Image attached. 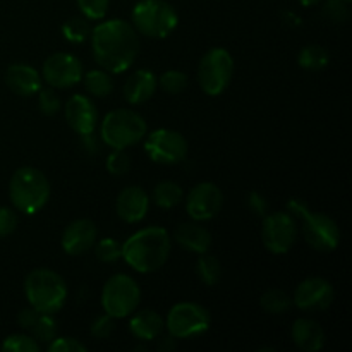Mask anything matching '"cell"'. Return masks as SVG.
Masks as SVG:
<instances>
[{"label":"cell","mask_w":352,"mask_h":352,"mask_svg":"<svg viewBox=\"0 0 352 352\" xmlns=\"http://www.w3.org/2000/svg\"><path fill=\"white\" fill-rule=\"evenodd\" d=\"M212 316L198 302H179L168 311L165 327L175 339H195L210 329Z\"/></svg>","instance_id":"30bf717a"},{"label":"cell","mask_w":352,"mask_h":352,"mask_svg":"<svg viewBox=\"0 0 352 352\" xmlns=\"http://www.w3.org/2000/svg\"><path fill=\"white\" fill-rule=\"evenodd\" d=\"M2 351L6 352H38L40 351V344L36 339L26 333H12V336L6 337L2 342Z\"/></svg>","instance_id":"4dcf8cb0"},{"label":"cell","mask_w":352,"mask_h":352,"mask_svg":"<svg viewBox=\"0 0 352 352\" xmlns=\"http://www.w3.org/2000/svg\"><path fill=\"white\" fill-rule=\"evenodd\" d=\"M38 313H40V311H36L34 308L23 309V311H19V315H17V325H19L21 329L26 330V332H28V330H30V327L33 325L34 320H36Z\"/></svg>","instance_id":"60d3db41"},{"label":"cell","mask_w":352,"mask_h":352,"mask_svg":"<svg viewBox=\"0 0 352 352\" xmlns=\"http://www.w3.org/2000/svg\"><path fill=\"white\" fill-rule=\"evenodd\" d=\"M196 274L201 278L203 284L206 285H217L220 277H222V267L220 261L215 256L208 253L199 254L198 261H196Z\"/></svg>","instance_id":"4316f807"},{"label":"cell","mask_w":352,"mask_h":352,"mask_svg":"<svg viewBox=\"0 0 352 352\" xmlns=\"http://www.w3.org/2000/svg\"><path fill=\"white\" fill-rule=\"evenodd\" d=\"M96 243V226L88 219H79L69 223L62 234V250L69 256H81L88 253Z\"/></svg>","instance_id":"e0dca14e"},{"label":"cell","mask_w":352,"mask_h":352,"mask_svg":"<svg viewBox=\"0 0 352 352\" xmlns=\"http://www.w3.org/2000/svg\"><path fill=\"white\" fill-rule=\"evenodd\" d=\"M346 3L347 2H344V0H327V6L323 9V12L333 23H344L347 19V16H349Z\"/></svg>","instance_id":"f35d334b"},{"label":"cell","mask_w":352,"mask_h":352,"mask_svg":"<svg viewBox=\"0 0 352 352\" xmlns=\"http://www.w3.org/2000/svg\"><path fill=\"white\" fill-rule=\"evenodd\" d=\"M160 86L168 95H179L188 86V76L182 71H167L160 76Z\"/></svg>","instance_id":"d6a6232c"},{"label":"cell","mask_w":352,"mask_h":352,"mask_svg":"<svg viewBox=\"0 0 352 352\" xmlns=\"http://www.w3.org/2000/svg\"><path fill=\"white\" fill-rule=\"evenodd\" d=\"M113 320L116 318H112V316L107 315V313L103 316H98V318L91 323V327H89L91 336L96 337V339H109L113 333V330H116V322H113Z\"/></svg>","instance_id":"8d00e7d4"},{"label":"cell","mask_w":352,"mask_h":352,"mask_svg":"<svg viewBox=\"0 0 352 352\" xmlns=\"http://www.w3.org/2000/svg\"><path fill=\"white\" fill-rule=\"evenodd\" d=\"M148 208H150V198L140 186H127L117 196V215L126 223L141 222L146 217Z\"/></svg>","instance_id":"ac0fdd59"},{"label":"cell","mask_w":352,"mask_h":352,"mask_svg":"<svg viewBox=\"0 0 352 352\" xmlns=\"http://www.w3.org/2000/svg\"><path fill=\"white\" fill-rule=\"evenodd\" d=\"M146 120L131 109H117L102 122V141L112 150H126L146 136Z\"/></svg>","instance_id":"8992f818"},{"label":"cell","mask_w":352,"mask_h":352,"mask_svg":"<svg viewBox=\"0 0 352 352\" xmlns=\"http://www.w3.org/2000/svg\"><path fill=\"white\" fill-rule=\"evenodd\" d=\"M260 305L268 315H284L292 308V298L282 289H270L260 299Z\"/></svg>","instance_id":"d4e9b609"},{"label":"cell","mask_w":352,"mask_h":352,"mask_svg":"<svg viewBox=\"0 0 352 352\" xmlns=\"http://www.w3.org/2000/svg\"><path fill=\"white\" fill-rule=\"evenodd\" d=\"M322 0H301V3L305 7H309V6H316V3H320Z\"/></svg>","instance_id":"ee69618b"},{"label":"cell","mask_w":352,"mask_h":352,"mask_svg":"<svg viewBox=\"0 0 352 352\" xmlns=\"http://www.w3.org/2000/svg\"><path fill=\"white\" fill-rule=\"evenodd\" d=\"M344 2H351V0H344Z\"/></svg>","instance_id":"f6af8a7d"},{"label":"cell","mask_w":352,"mask_h":352,"mask_svg":"<svg viewBox=\"0 0 352 352\" xmlns=\"http://www.w3.org/2000/svg\"><path fill=\"white\" fill-rule=\"evenodd\" d=\"M182 198H184V192H182V188L177 182L162 181L153 189V201L160 208H174L182 201Z\"/></svg>","instance_id":"cb8c5ba5"},{"label":"cell","mask_w":352,"mask_h":352,"mask_svg":"<svg viewBox=\"0 0 352 352\" xmlns=\"http://www.w3.org/2000/svg\"><path fill=\"white\" fill-rule=\"evenodd\" d=\"M175 243L184 250L192 251V253H208L212 248V234L199 226L198 222H186L175 229L174 234Z\"/></svg>","instance_id":"7402d4cb"},{"label":"cell","mask_w":352,"mask_h":352,"mask_svg":"<svg viewBox=\"0 0 352 352\" xmlns=\"http://www.w3.org/2000/svg\"><path fill=\"white\" fill-rule=\"evenodd\" d=\"M234 74V58L226 48H212L199 60L198 81L203 91L219 96L230 85Z\"/></svg>","instance_id":"9c48e42d"},{"label":"cell","mask_w":352,"mask_h":352,"mask_svg":"<svg viewBox=\"0 0 352 352\" xmlns=\"http://www.w3.org/2000/svg\"><path fill=\"white\" fill-rule=\"evenodd\" d=\"M141 301V289L133 277L117 274L105 282L102 291V306L112 318L133 315Z\"/></svg>","instance_id":"ba28073f"},{"label":"cell","mask_w":352,"mask_h":352,"mask_svg":"<svg viewBox=\"0 0 352 352\" xmlns=\"http://www.w3.org/2000/svg\"><path fill=\"white\" fill-rule=\"evenodd\" d=\"M38 102H40V110L41 113L45 116L52 117L62 109V102L60 96L57 95L55 88H47V89H40V96H38Z\"/></svg>","instance_id":"836d02e7"},{"label":"cell","mask_w":352,"mask_h":352,"mask_svg":"<svg viewBox=\"0 0 352 352\" xmlns=\"http://www.w3.org/2000/svg\"><path fill=\"white\" fill-rule=\"evenodd\" d=\"M110 0H78V7L81 9L86 19H102L109 10Z\"/></svg>","instance_id":"e575fe53"},{"label":"cell","mask_w":352,"mask_h":352,"mask_svg":"<svg viewBox=\"0 0 352 352\" xmlns=\"http://www.w3.org/2000/svg\"><path fill=\"white\" fill-rule=\"evenodd\" d=\"M131 168V158L124 150H113L107 160V170L112 175H124Z\"/></svg>","instance_id":"d590c367"},{"label":"cell","mask_w":352,"mask_h":352,"mask_svg":"<svg viewBox=\"0 0 352 352\" xmlns=\"http://www.w3.org/2000/svg\"><path fill=\"white\" fill-rule=\"evenodd\" d=\"M157 76L146 69H138L124 82V98L131 105H140L150 100L157 91Z\"/></svg>","instance_id":"ffe728a7"},{"label":"cell","mask_w":352,"mask_h":352,"mask_svg":"<svg viewBox=\"0 0 352 352\" xmlns=\"http://www.w3.org/2000/svg\"><path fill=\"white\" fill-rule=\"evenodd\" d=\"M332 284L322 277H309L302 280L292 296V302L302 311H323L333 301Z\"/></svg>","instance_id":"9a60e30c"},{"label":"cell","mask_w":352,"mask_h":352,"mask_svg":"<svg viewBox=\"0 0 352 352\" xmlns=\"http://www.w3.org/2000/svg\"><path fill=\"white\" fill-rule=\"evenodd\" d=\"M85 86L93 96H109L113 91V79L109 71L105 69H93V71L86 72L85 76Z\"/></svg>","instance_id":"484cf974"},{"label":"cell","mask_w":352,"mask_h":352,"mask_svg":"<svg viewBox=\"0 0 352 352\" xmlns=\"http://www.w3.org/2000/svg\"><path fill=\"white\" fill-rule=\"evenodd\" d=\"M24 294L31 308L47 315H55L67 299V285L57 272L38 268L30 272L24 280Z\"/></svg>","instance_id":"277c9868"},{"label":"cell","mask_w":352,"mask_h":352,"mask_svg":"<svg viewBox=\"0 0 352 352\" xmlns=\"http://www.w3.org/2000/svg\"><path fill=\"white\" fill-rule=\"evenodd\" d=\"M263 244L270 253L284 254L294 246L298 237V220L285 212H275L265 217L261 229Z\"/></svg>","instance_id":"7c38bea8"},{"label":"cell","mask_w":352,"mask_h":352,"mask_svg":"<svg viewBox=\"0 0 352 352\" xmlns=\"http://www.w3.org/2000/svg\"><path fill=\"white\" fill-rule=\"evenodd\" d=\"M250 206L253 208L254 213H258V215H265V212H267V201H265L263 196L258 195V192H251L250 195Z\"/></svg>","instance_id":"b9f144b4"},{"label":"cell","mask_w":352,"mask_h":352,"mask_svg":"<svg viewBox=\"0 0 352 352\" xmlns=\"http://www.w3.org/2000/svg\"><path fill=\"white\" fill-rule=\"evenodd\" d=\"M292 342L301 351L316 352L325 346V330L318 322L309 318L296 320L292 325Z\"/></svg>","instance_id":"44dd1931"},{"label":"cell","mask_w":352,"mask_h":352,"mask_svg":"<svg viewBox=\"0 0 352 352\" xmlns=\"http://www.w3.org/2000/svg\"><path fill=\"white\" fill-rule=\"evenodd\" d=\"M93 57L112 74L127 71L140 52L138 31L124 19H110L91 30Z\"/></svg>","instance_id":"6da1fadb"},{"label":"cell","mask_w":352,"mask_h":352,"mask_svg":"<svg viewBox=\"0 0 352 352\" xmlns=\"http://www.w3.org/2000/svg\"><path fill=\"white\" fill-rule=\"evenodd\" d=\"M41 76L52 88H72L82 79V64L74 55L57 52L45 60Z\"/></svg>","instance_id":"4fadbf2b"},{"label":"cell","mask_w":352,"mask_h":352,"mask_svg":"<svg viewBox=\"0 0 352 352\" xmlns=\"http://www.w3.org/2000/svg\"><path fill=\"white\" fill-rule=\"evenodd\" d=\"M6 82L10 91L19 96L36 95L41 89V76L28 64H12L6 71Z\"/></svg>","instance_id":"d6986e66"},{"label":"cell","mask_w":352,"mask_h":352,"mask_svg":"<svg viewBox=\"0 0 352 352\" xmlns=\"http://www.w3.org/2000/svg\"><path fill=\"white\" fill-rule=\"evenodd\" d=\"M62 34L71 43H82L91 36V26L85 17H71L62 26Z\"/></svg>","instance_id":"f546056e"},{"label":"cell","mask_w":352,"mask_h":352,"mask_svg":"<svg viewBox=\"0 0 352 352\" xmlns=\"http://www.w3.org/2000/svg\"><path fill=\"white\" fill-rule=\"evenodd\" d=\"M50 181L34 167H21L9 181V198L16 210L24 215H34L50 198Z\"/></svg>","instance_id":"3957f363"},{"label":"cell","mask_w":352,"mask_h":352,"mask_svg":"<svg viewBox=\"0 0 352 352\" xmlns=\"http://www.w3.org/2000/svg\"><path fill=\"white\" fill-rule=\"evenodd\" d=\"M289 213L302 222V234L309 246L320 253H330L340 243V229L336 220L325 213L311 212L301 199H291Z\"/></svg>","instance_id":"5b68a950"},{"label":"cell","mask_w":352,"mask_h":352,"mask_svg":"<svg viewBox=\"0 0 352 352\" xmlns=\"http://www.w3.org/2000/svg\"><path fill=\"white\" fill-rule=\"evenodd\" d=\"M299 64L308 71H320L329 64V52L320 45H308L299 54Z\"/></svg>","instance_id":"83f0119b"},{"label":"cell","mask_w":352,"mask_h":352,"mask_svg":"<svg viewBox=\"0 0 352 352\" xmlns=\"http://www.w3.org/2000/svg\"><path fill=\"white\" fill-rule=\"evenodd\" d=\"M48 352H86V346L72 337H55L48 342Z\"/></svg>","instance_id":"74e56055"},{"label":"cell","mask_w":352,"mask_h":352,"mask_svg":"<svg viewBox=\"0 0 352 352\" xmlns=\"http://www.w3.org/2000/svg\"><path fill=\"white\" fill-rule=\"evenodd\" d=\"M223 205V195L213 182H199L189 191L186 210L196 222H205L219 215Z\"/></svg>","instance_id":"5bb4252c"},{"label":"cell","mask_w":352,"mask_h":352,"mask_svg":"<svg viewBox=\"0 0 352 352\" xmlns=\"http://www.w3.org/2000/svg\"><path fill=\"white\" fill-rule=\"evenodd\" d=\"M170 250V234L164 227H146L122 244V258L140 274H153L164 267Z\"/></svg>","instance_id":"7a4b0ae2"},{"label":"cell","mask_w":352,"mask_h":352,"mask_svg":"<svg viewBox=\"0 0 352 352\" xmlns=\"http://www.w3.org/2000/svg\"><path fill=\"white\" fill-rule=\"evenodd\" d=\"M177 23V12L165 0H141L133 9L134 30L148 38H167Z\"/></svg>","instance_id":"52a82bcc"},{"label":"cell","mask_w":352,"mask_h":352,"mask_svg":"<svg viewBox=\"0 0 352 352\" xmlns=\"http://www.w3.org/2000/svg\"><path fill=\"white\" fill-rule=\"evenodd\" d=\"M30 336L33 339H38L40 342H52L57 337V322L52 318V315L47 313H38L36 320L30 327Z\"/></svg>","instance_id":"f1b7e54d"},{"label":"cell","mask_w":352,"mask_h":352,"mask_svg":"<svg viewBox=\"0 0 352 352\" xmlns=\"http://www.w3.org/2000/svg\"><path fill=\"white\" fill-rule=\"evenodd\" d=\"M64 116L67 124L74 133L85 134L95 133L96 120H98V112L96 107L88 96L85 95H74L67 100L64 109Z\"/></svg>","instance_id":"2e32d148"},{"label":"cell","mask_w":352,"mask_h":352,"mask_svg":"<svg viewBox=\"0 0 352 352\" xmlns=\"http://www.w3.org/2000/svg\"><path fill=\"white\" fill-rule=\"evenodd\" d=\"M144 151L155 164L174 165L188 155V140L177 131L157 129L148 134Z\"/></svg>","instance_id":"8fae6325"},{"label":"cell","mask_w":352,"mask_h":352,"mask_svg":"<svg viewBox=\"0 0 352 352\" xmlns=\"http://www.w3.org/2000/svg\"><path fill=\"white\" fill-rule=\"evenodd\" d=\"M17 213L12 208L0 206V237H7L16 230Z\"/></svg>","instance_id":"ab89813d"},{"label":"cell","mask_w":352,"mask_h":352,"mask_svg":"<svg viewBox=\"0 0 352 352\" xmlns=\"http://www.w3.org/2000/svg\"><path fill=\"white\" fill-rule=\"evenodd\" d=\"M95 254L100 261L103 263H113L119 258H122V246L117 243L112 237H105V239L95 243Z\"/></svg>","instance_id":"1f68e13d"},{"label":"cell","mask_w":352,"mask_h":352,"mask_svg":"<svg viewBox=\"0 0 352 352\" xmlns=\"http://www.w3.org/2000/svg\"><path fill=\"white\" fill-rule=\"evenodd\" d=\"M174 347H175V337H172L170 333L165 337H162L160 342H158V351H162V352L172 351Z\"/></svg>","instance_id":"7bdbcfd3"},{"label":"cell","mask_w":352,"mask_h":352,"mask_svg":"<svg viewBox=\"0 0 352 352\" xmlns=\"http://www.w3.org/2000/svg\"><path fill=\"white\" fill-rule=\"evenodd\" d=\"M165 322L153 309H143L133 315L129 322V330L136 339L140 340H155L164 332Z\"/></svg>","instance_id":"603a6c76"}]
</instances>
